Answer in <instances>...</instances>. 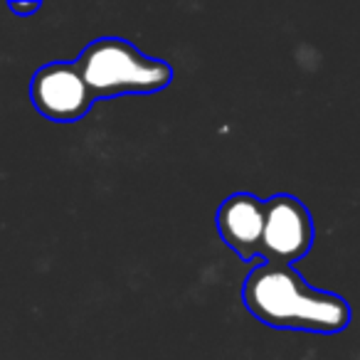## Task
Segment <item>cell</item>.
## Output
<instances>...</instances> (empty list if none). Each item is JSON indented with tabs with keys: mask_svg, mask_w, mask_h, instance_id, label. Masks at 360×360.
I'll return each mask as SVG.
<instances>
[{
	"mask_svg": "<svg viewBox=\"0 0 360 360\" xmlns=\"http://www.w3.org/2000/svg\"><path fill=\"white\" fill-rule=\"evenodd\" d=\"M8 11L18 18H27L40 11V3H18V0H13V3H8Z\"/></svg>",
	"mask_w": 360,
	"mask_h": 360,
	"instance_id": "obj_6",
	"label": "cell"
},
{
	"mask_svg": "<svg viewBox=\"0 0 360 360\" xmlns=\"http://www.w3.org/2000/svg\"><path fill=\"white\" fill-rule=\"evenodd\" d=\"M242 301L271 328L338 333L350 323L348 301L333 291L314 289L294 266L257 264L245 279Z\"/></svg>",
	"mask_w": 360,
	"mask_h": 360,
	"instance_id": "obj_1",
	"label": "cell"
},
{
	"mask_svg": "<svg viewBox=\"0 0 360 360\" xmlns=\"http://www.w3.org/2000/svg\"><path fill=\"white\" fill-rule=\"evenodd\" d=\"M215 225L222 242L240 257L252 262L259 257L262 227H264V202L252 193H235L217 207Z\"/></svg>",
	"mask_w": 360,
	"mask_h": 360,
	"instance_id": "obj_5",
	"label": "cell"
},
{
	"mask_svg": "<svg viewBox=\"0 0 360 360\" xmlns=\"http://www.w3.org/2000/svg\"><path fill=\"white\" fill-rule=\"evenodd\" d=\"M77 72L96 99L121 94H153L173 82V67L143 55L124 37H99L79 52Z\"/></svg>",
	"mask_w": 360,
	"mask_h": 360,
	"instance_id": "obj_2",
	"label": "cell"
},
{
	"mask_svg": "<svg viewBox=\"0 0 360 360\" xmlns=\"http://www.w3.org/2000/svg\"><path fill=\"white\" fill-rule=\"evenodd\" d=\"M30 99L35 109L55 124H75L94 106L89 86L77 67L67 62H50L32 75Z\"/></svg>",
	"mask_w": 360,
	"mask_h": 360,
	"instance_id": "obj_4",
	"label": "cell"
},
{
	"mask_svg": "<svg viewBox=\"0 0 360 360\" xmlns=\"http://www.w3.org/2000/svg\"><path fill=\"white\" fill-rule=\"evenodd\" d=\"M314 247V220L306 205L294 195L269 198L264 202V227H262L259 257L264 264L294 266Z\"/></svg>",
	"mask_w": 360,
	"mask_h": 360,
	"instance_id": "obj_3",
	"label": "cell"
}]
</instances>
